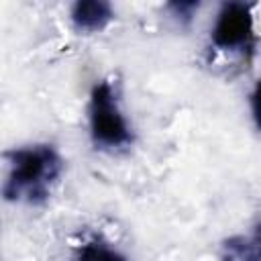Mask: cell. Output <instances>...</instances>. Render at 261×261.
<instances>
[{"label": "cell", "instance_id": "7a4b0ae2", "mask_svg": "<svg viewBox=\"0 0 261 261\" xmlns=\"http://www.w3.org/2000/svg\"><path fill=\"white\" fill-rule=\"evenodd\" d=\"M86 116L88 135L94 149L102 153H120L133 147L135 128L122 108L116 80L102 77L92 86Z\"/></svg>", "mask_w": 261, "mask_h": 261}, {"label": "cell", "instance_id": "8992f818", "mask_svg": "<svg viewBox=\"0 0 261 261\" xmlns=\"http://www.w3.org/2000/svg\"><path fill=\"white\" fill-rule=\"evenodd\" d=\"M71 261H128V259L116 245L100 237H92L75 247Z\"/></svg>", "mask_w": 261, "mask_h": 261}, {"label": "cell", "instance_id": "5b68a950", "mask_svg": "<svg viewBox=\"0 0 261 261\" xmlns=\"http://www.w3.org/2000/svg\"><path fill=\"white\" fill-rule=\"evenodd\" d=\"M218 261H261V220H257L249 232L224 239Z\"/></svg>", "mask_w": 261, "mask_h": 261}, {"label": "cell", "instance_id": "277c9868", "mask_svg": "<svg viewBox=\"0 0 261 261\" xmlns=\"http://www.w3.org/2000/svg\"><path fill=\"white\" fill-rule=\"evenodd\" d=\"M114 20V8L104 0H77L69 8V24L80 35L104 31Z\"/></svg>", "mask_w": 261, "mask_h": 261}, {"label": "cell", "instance_id": "52a82bcc", "mask_svg": "<svg viewBox=\"0 0 261 261\" xmlns=\"http://www.w3.org/2000/svg\"><path fill=\"white\" fill-rule=\"evenodd\" d=\"M249 112H251V120L255 128L261 133V77L253 84L249 92Z\"/></svg>", "mask_w": 261, "mask_h": 261}, {"label": "cell", "instance_id": "ba28073f", "mask_svg": "<svg viewBox=\"0 0 261 261\" xmlns=\"http://www.w3.org/2000/svg\"><path fill=\"white\" fill-rule=\"evenodd\" d=\"M171 10H175V18H179L181 22H188L192 20V14L194 10H198V2H179V4H169Z\"/></svg>", "mask_w": 261, "mask_h": 261}, {"label": "cell", "instance_id": "3957f363", "mask_svg": "<svg viewBox=\"0 0 261 261\" xmlns=\"http://www.w3.org/2000/svg\"><path fill=\"white\" fill-rule=\"evenodd\" d=\"M261 39V4L224 2L208 35V49L212 57L245 59L249 61Z\"/></svg>", "mask_w": 261, "mask_h": 261}, {"label": "cell", "instance_id": "6da1fadb", "mask_svg": "<svg viewBox=\"0 0 261 261\" xmlns=\"http://www.w3.org/2000/svg\"><path fill=\"white\" fill-rule=\"evenodd\" d=\"M6 175L2 196L10 204L43 206L65 171V159L49 143H29L4 153Z\"/></svg>", "mask_w": 261, "mask_h": 261}]
</instances>
